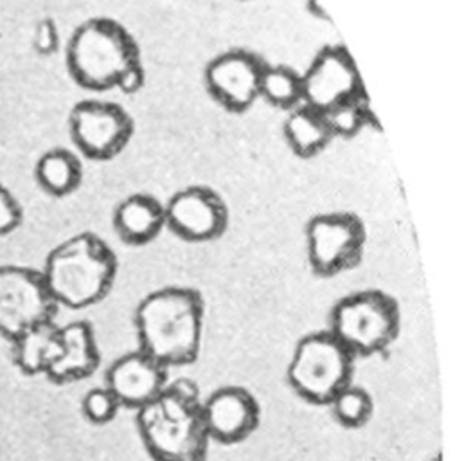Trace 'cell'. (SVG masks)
<instances>
[{"instance_id": "1", "label": "cell", "mask_w": 455, "mask_h": 461, "mask_svg": "<svg viewBox=\"0 0 455 461\" xmlns=\"http://www.w3.org/2000/svg\"><path fill=\"white\" fill-rule=\"evenodd\" d=\"M138 349L165 369L196 362L205 326L203 295L191 286L169 285L146 294L135 312Z\"/></svg>"}, {"instance_id": "3", "label": "cell", "mask_w": 455, "mask_h": 461, "mask_svg": "<svg viewBox=\"0 0 455 461\" xmlns=\"http://www.w3.org/2000/svg\"><path fill=\"white\" fill-rule=\"evenodd\" d=\"M117 270L113 249L99 234L83 230L47 254L41 276L58 306L83 310L99 304L110 294Z\"/></svg>"}, {"instance_id": "6", "label": "cell", "mask_w": 455, "mask_h": 461, "mask_svg": "<svg viewBox=\"0 0 455 461\" xmlns=\"http://www.w3.org/2000/svg\"><path fill=\"white\" fill-rule=\"evenodd\" d=\"M356 358L327 331L300 337L286 367L290 389L311 405H327L352 382Z\"/></svg>"}, {"instance_id": "7", "label": "cell", "mask_w": 455, "mask_h": 461, "mask_svg": "<svg viewBox=\"0 0 455 461\" xmlns=\"http://www.w3.org/2000/svg\"><path fill=\"white\" fill-rule=\"evenodd\" d=\"M306 258L317 277H335L356 268L365 254L367 229L351 211L313 214L304 225Z\"/></svg>"}, {"instance_id": "25", "label": "cell", "mask_w": 455, "mask_h": 461, "mask_svg": "<svg viewBox=\"0 0 455 461\" xmlns=\"http://www.w3.org/2000/svg\"><path fill=\"white\" fill-rule=\"evenodd\" d=\"M23 221V209L13 191L0 182V236L14 232Z\"/></svg>"}, {"instance_id": "28", "label": "cell", "mask_w": 455, "mask_h": 461, "mask_svg": "<svg viewBox=\"0 0 455 461\" xmlns=\"http://www.w3.org/2000/svg\"><path fill=\"white\" fill-rule=\"evenodd\" d=\"M430 461H444V457H442V450H437V452L430 457Z\"/></svg>"}, {"instance_id": "21", "label": "cell", "mask_w": 455, "mask_h": 461, "mask_svg": "<svg viewBox=\"0 0 455 461\" xmlns=\"http://www.w3.org/2000/svg\"><path fill=\"white\" fill-rule=\"evenodd\" d=\"M324 115L333 139L335 137L352 139L365 128L381 130L367 92L356 95L354 99L336 104L335 108L327 110Z\"/></svg>"}, {"instance_id": "18", "label": "cell", "mask_w": 455, "mask_h": 461, "mask_svg": "<svg viewBox=\"0 0 455 461\" xmlns=\"http://www.w3.org/2000/svg\"><path fill=\"white\" fill-rule=\"evenodd\" d=\"M282 135L290 151L299 158L320 155L333 140L326 115L308 104H299L288 112L282 122Z\"/></svg>"}, {"instance_id": "14", "label": "cell", "mask_w": 455, "mask_h": 461, "mask_svg": "<svg viewBox=\"0 0 455 461\" xmlns=\"http://www.w3.org/2000/svg\"><path fill=\"white\" fill-rule=\"evenodd\" d=\"M167 373L169 369L137 348L110 364L104 385L113 393L120 407L138 411L165 389Z\"/></svg>"}, {"instance_id": "19", "label": "cell", "mask_w": 455, "mask_h": 461, "mask_svg": "<svg viewBox=\"0 0 455 461\" xmlns=\"http://www.w3.org/2000/svg\"><path fill=\"white\" fill-rule=\"evenodd\" d=\"M34 180L49 196H68L83 182L81 160L67 148H50L36 160Z\"/></svg>"}, {"instance_id": "20", "label": "cell", "mask_w": 455, "mask_h": 461, "mask_svg": "<svg viewBox=\"0 0 455 461\" xmlns=\"http://www.w3.org/2000/svg\"><path fill=\"white\" fill-rule=\"evenodd\" d=\"M259 97L279 110H293L302 104V76L290 65L266 63L261 76Z\"/></svg>"}, {"instance_id": "5", "label": "cell", "mask_w": 455, "mask_h": 461, "mask_svg": "<svg viewBox=\"0 0 455 461\" xmlns=\"http://www.w3.org/2000/svg\"><path fill=\"white\" fill-rule=\"evenodd\" d=\"M326 330L354 358L381 355L399 337L401 310L383 290H356L333 304Z\"/></svg>"}, {"instance_id": "15", "label": "cell", "mask_w": 455, "mask_h": 461, "mask_svg": "<svg viewBox=\"0 0 455 461\" xmlns=\"http://www.w3.org/2000/svg\"><path fill=\"white\" fill-rule=\"evenodd\" d=\"M59 355L45 373L47 380L65 385L92 376L101 364L94 326L88 321L68 322L59 326Z\"/></svg>"}, {"instance_id": "13", "label": "cell", "mask_w": 455, "mask_h": 461, "mask_svg": "<svg viewBox=\"0 0 455 461\" xmlns=\"http://www.w3.org/2000/svg\"><path fill=\"white\" fill-rule=\"evenodd\" d=\"M201 416L210 441L236 445L261 423V405L243 385H221L201 400Z\"/></svg>"}, {"instance_id": "10", "label": "cell", "mask_w": 455, "mask_h": 461, "mask_svg": "<svg viewBox=\"0 0 455 461\" xmlns=\"http://www.w3.org/2000/svg\"><path fill=\"white\" fill-rule=\"evenodd\" d=\"M266 61L248 49H228L216 54L203 68L207 94L230 113L248 112L259 97Z\"/></svg>"}, {"instance_id": "17", "label": "cell", "mask_w": 455, "mask_h": 461, "mask_svg": "<svg viewBox=\"0 0 455 461\" xmlns=\"http://www.w3.org/2000/svg\"><path fill=\"white\" fill-rule=\"evenodd\" d=\"M59 326L50 321L27 330L11 342L13 364L25 376L45 375L59 355Z\"/></svg>"}, {"instance_id": "9", "label": "cell", "mask_w": 455, "mask_h": 461, "mask_svg": "<svg viewBox=\"0 0 455 461\" xmlns=\"http://www.w3.org/2000/svg\"><path fill=\"white\" fill-rule=\"evenodd\" d=\"M135 131L131 115L113 101L83 99L68 113V133L76 149L95 162L119 157Z\"/></svg>"}, {"instance_id": "24", "label": "cell", "mask_w": 455, "mask_h": 461, "mask_svg": "<svg viewBox=\"0 0 455 461\" xmlns=\"http://www.w3.org/2000/svg\"><path fill=\"white\" fill-rule=\"evenodd\" d=\"M32 49L38 56H52L59 50V29L54 18L43 16L32 31Z\"/></svg>"}, {"instance_id": "12", "label": "cell", "mask_w": 455, "mask_h": 461, "mask_svg": "<svg viewBox=\"0 0 455 461\" xmlns=\"http://www.w3.org/2000/svg\"><path fill=\"white\" fill-rule=\"evenodd\" d=\"M165 227L187 243H207L221 238L228 227V207L209 185L178 189L164 203Z\"/></svg>"}, {"instance_id": "4", "label": "cell", "mask_w": 455, "mask_h": 461, "mask_svg": "<svg viewBox=\"0 0 455 461\" xmlns=\"http://www.w3.org/2000/svg\"><path fill=\"white\" fill-rule=\"evenodd\" d=\"M67 70L76 85L92 92L115 88L119 76L140 59L133 34L117 20L94 16L79 23L68 38Z\"/></svg>"}, {"instance_id": "26", "label": "cell", "mask_w": 455, "mask_h": 461, "mask_svg": "<svg viewBox=\"0 0 455 461\" xmlns=\"http://www.w3.org/2000/svg\"><path fill=\"white\" fill-rule=\"evenodd\" d=\"M146 86V68L142 61L131 63L117 79L115 88L124 95H135Z\"/></svg>"}, {"instance_id": "2", "label": "cell", "mask_w": 455, "mask_h": 461, "mask_svg": "<svg viewBox=\"0 0 455 461\" xmlns=\"http://www.w3.org/2000/svg\"><path fill=\"white\" fill-rule=\"evenodd\" d=\"M201 391L191 378L167 382L149 403L135 411V427L153 461H207L209 434L201 416Z\"/></svg>"}, {"instance_id": "8", "label": "cell", "mask_w": 455, "mask_h": 461, "mask_svg": "<svg viewBox=\"0 0 455 461\" xmlns=\"http://www.w3.org/2000/svg\"><path fill=\"white\" fill-rule=\"evenodd\" d=\"M58 304L41 270L20 265L0 267V335L13 342L22 333L54 321Z\"/></svg>"}, {"instance_id": "16", "label": "cell", "mask_w": 455, "mask_h": 461, "mask_svg": "<svg viewBox=\"0 0 455 461\" xmlns=\"http://www.w3.org/2000/svg\"><path fill=\"white\" fill-rule=\"evenodd\" d=\"M112 225L126 245H147L165 227L164 203L149 193H131L115 205Z\"/></svg>"}, {"instance_id": "23", "label": "cell", "mask_w": 455, "mask_h": 461, "mask_svg": "<svg viewBox=\"0 0 455 461\" xmlns=\"http://www.w3.org/2000/svg\"><path fill=\"white\" fill-rule=\"evenodd\" d=\"M119 409V400L106 385L92 387L88 393H85L81 400V412L85 420L90 421L92 425H106L113 421Z\"/></svg>"}, {"instance_id": "11", "label": "cell", "mask_w": 455, "mask_h": 461, "mask_svg": "<svg viewBox=\"0 0 455 461\" xmlns=\"http://www.w3.org/2000/svg\"><path fill=\"white\" fill-rule=\"evenodd\" d=\"M302 76V104L322 113L363 94V83L354 58L342 43L318 49Z\"/></svg>"}, {"instance_id": "22", "label": "cell", "mask_w": 455, "mask_h": 461, "mask_svg": "<svg viewBox=\"0 0 455 461\" xmlns=\"http://www.w3.org/2000/svg\"><path fill=\"white\" fill-rule=\"evenodd\" d=\"M335 421L343 429H361L374 414V400L370 393L356 384L345 385L327 403Z\"/></svg>"}, {"instance_id": "27", "label": "cell", "mask_w": 455, "mask_h": 461, "mask_svg": "<svg viewBox=\"0 0 455 461\" xmlns=\"http://www.w3.org/2000/svg\"><path fill=\"white\" fill-rule=\"evenodd\" d=\"M304 9L306 13L318 20V22H326V23H331V16L327 13V9L324 7V4L320 0H304Z\"/></svg>"}]
</instances>
